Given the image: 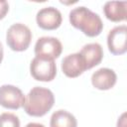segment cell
<instances>
[{
	"instance_id": "obj_15",
	"label": "cell",
	"mask_w": 127,
	"mask_h": 127,
	"mask_svg": "<svg viewBox=\"0 0 127 127\" xmlns=\"http://www.w3.org/2000/svg\"><path fill=\"white\" fill-rule=\"evenodd\" d=\"M9 11V4L7 1H0V20L3 19Z\"/></svg>"
},
{
	"instance_id": "obj_8",
	"label": "cell",
	"mask_w": 127,
	"mask_h": 127,
	"mask_svg": "<svg viewBox=\"0 0 127 127\" xmlns=\"http://www.w3.org/2000/svg\"><path fill=\"white\" fill-rule=\"evenodd\" d=\"M38 26L43 30H56L58 29L63 21L61 12L55 7H45L39 10L36 16Z\"/></svg>"
},
{
	"instance_id": "obj_5",
	"label": "cell",
	"mask_w": 127,
	"mask_h": 127,
	"mask_svg": "<svg viewBox=\"0 0 127 127\" xmlns=\"http://www.w3.org/2000/svg\"><path fill=\"white\" fill-rule=\"evenodd\" d=\"M34 52L36 57L55 60L61 56L63 52V46L60 40L57 38L41 37L36 42Z\"/></svg>"
},
{
	"instance_id": "obj_6",
	"label": "cell",
	"mask_w": 127,
	"mask_h": 127,
	"mask_svg": "<svg viewBox=\"0 0 127 127\" xmlns=\"http://www.w3.org/2000/svg\"><path fill=\"white\" fill-rule=\"evenodd\" d=\"M25 96L22 90L11 84L0 86V105L7 109H19L24 105Z\"/></svg>"
},
{
	"instance_id": "obj_14",
	"label": "cell",
	"mask_w": 127,
	"mask_h": 127,
	"mask_svg": "<svg viewBox=\"0 0 127 127\" xmlns=\"http://www.w3.org/2000/svg\"><path fill=\"white\" fill-rule=\"evenodd\" d=\"M0 127H20V120L15 114L4 112L0 115Z\"/></svg>"
},
{
	"instance_id": "obj_16",
	"label": "cell",
	"mask_w": 127,
	"mask_h": 127,
	"mask_svg": "<svg viewBox=\"0 0 127 127\" xmlns=\"http://www.w3.org/2000/svg\"><path fill=\"white\" fill-rule=\"evenodd\" d=\"M25 127H45V125L41 124V123H36V122H31V123H28Z\"/></svg>"
},
{
	"instance_id": "obj_13",
	"label": "cell",
	"mask_w": 127,
	"mask_h": 127,
	"mask_svg": "<svg viewBox=\"0 0 127 127\" xmlns=\"http://www.w3.org/2000/svg\"><path fill=\"white\" fill-rule=\"evenodd\" d=\"M50 127H77V121L71 113L60 109L52 114Z\"/></svg>"
},
{
	"instance_id": "obj_9",
	"label": "cell",
	"mask_w": 127,
	"mask_h": 127,
	"mask_svg": "<svg viewBox=\"0 0 127 127\" xmlns=\"http://www.w3.org/2000/svg\"><path fill=\"white\" fill-rule=\"evenodd\" d=\"M62 70L67 77H77L86 70V64L79 53L67 55L62 61Z\"/></svg>"
},
{
	"instance_id": "obj_3",
	"label": "cell",
	"mask_w": 127,
	"mask_h": 127,
	"mask_svg": "<svg viewBox=\"0 0 127 127\" xmlns=\"http://www.w3.org/2000/svg\"><path fill=\"white\" fill-rule=\"evenodd\" d=\"M32 41V32L28 26L15 23L9 27L6 33V42L9 48L15 52L27 50Z\"/></svg>"
},
{
	"instance_id": "obj_12",
	"label": "cell",
	"mask_w": 127,
	"mask_h": 127,
	"mask_svg": "<svg viewBox=\"0 0 127 127\" xmlns=\"http://www.w3.org/2000/svg\"><path fill=\"white\" fill-rule=\"evenodd\" d=\"M126 1H108L104 4L103 12L105 17L112 22L126 20Z\"/></svg>"
},
{
	"instance_id": "obj_4",
	"label": "cell",
	"mask_w": 127,
	"mask_h": 127,
	"mask_svg": "<svg viewBox=\"0 0 127 127\" xmlns=\"http://www.w3.org/2000/svg\"><path fill=\"white\" fill-rule=\"evenodd\" d=\"M31 75L39 81H52L57 75V64L54 60L35 57L30 64Z\"/></svg>"
},
{
	"instance_id": "obj_17",
	"label": "cell",
	"mask_w": 127,
	"mask_h": 127,
	"mask_svg": "<svg viewBox=\"0 0 127 127\" xmlns=\"http://www.w3.org/2000/svg\"><path fill=\"white\" fill-rule=\"evenodd\" d=\"M3 47H2V44L0 43V64H1V62H2V60H3Z\"/></svg>"
},
{
	"instance_id": "obj_2",
	"label": "cell",
	"mask_w": 127,
	"mask_h": 127,
	"mask_svg": "<svg viewBox=\"0 0 127 127\" xmlns=\"http://www.w3.org/2000/svg\"><path fill=\"white\" fill-rule=\"evenodd\" d=\"M55 103V96L52 90L42 86L33 87L25 97L24 110L34 117H41L47 114Z\"/></svg>"
},
{
	"instance_id": "obj_1",
	"label": "cell",
	"mask_w": 127,
	"mask_h": 127,
	"mask_svg": "<svg viewBox=\"0 0 127 127\" xmlns=\"http://www.w3.org/2000/svg\"><path fill=\"white\" fill-rule=\"evenodd\" d=\"M68 18L71 26L80 30L87 37L93 38L102 32L103 23L100 16L84 6L72 9Z\"/></svg>"
},
{
	"instance_id": "obj_10",
	"label": "cell",
	"mask_w": 127,
	"mask_h": 127,
	"mask_svg": "<svg viewBox=\"0 0 127 127\" xmlns=\"http://www.w3.org/2000/svg\"><path fill=\"white\" fill-rule=\"evenodd\" d=\"M117 80L115 71L108 67H101L91 75L92 85L99 90H108L112 88Z\"/></svg>"
},
{
	"instance_id": "obj_7",
	"label": "cell",
	"mask_w": 127,
	"mask_h": 127,
	"mask_svg": "<svg viewBox=\"0 0 127 127\" xmlns=\"http://www.w3.org/2000/svg\"><path fill=\"white\" fill-rule=\"evenodd\" d=\"M107 46L111 54L120 56L127 51V27L126 25L116 26L107 35Z\"/></svg>"
},
{
	"instance_id": "obj_11",
	"label": "cell",
	"mask_w": 127,
	"mask_h": 127,
	"mask_svg": "<svg viewBox=\"0 0 127 127\" xmlns=\"http://www.w3.org/2000/svg\"><path fill=\"white\" fill-rule=\"evenodd\" d=\"M86 64V69H90L98 65L103 59V50L98 43H90L84 45L80 52H78Z\"/></svg>"
}]
</instances>
